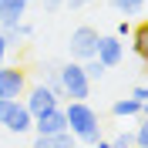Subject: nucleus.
I'll list each match as a JSON object with an SVG mask.
<instances>
[{
	"label": "nucleus",
	"instance_id": "obj_1",
	"mask_svg": "<svg viewBox=\"0 0 148 148\" xmlns=\"http://www.w3.org/2000/svg\"><path fill=\"white\" fill-rule=\"evenodd\" d=\"M64 118H67V131H71L77 141L98 145V138H101V118H98V111L88 101H67Z\"/></svg>",
	"mask_w": 148,
	"mask_h": 148
},
{
	"label": "nucleus",
	"instance_id": "obj_2",
	"mask_svg": "<svg viewBox=\"0 0 148 148\" xmlns=\"http://www.w3.org/2000/svg\"><path fill=\"white\" fill-rule=\"evenodd\" d=\"M61 91H64V98H71V101H88V94H91V77L84 74L81 61L61 64Z\"/></svg>",
	"mask_w": 148,
	"mask_h": 148
},
{
	"label": "nucleus",
	"instance_id": "obj_3",
	"mask_svg": "<svg viewBox=\"0 0 148 148\" xmlns=\"http://www.w3.org/2000/svg\"><path fill=\"white\" fill-rule=\"evenodd\" d=\"M30 125H34V114L27 111V104L20 101V98H14V101H3L0 128H7L10 135H24V131H30Z\"/></svg>",
	"mask_w": 148,
	"mask_h": 148
},
{
	"label": "nucleus",
	"instance_id": "obj_4",
	"mask_svg": "<svg viewBox=\"0 0 148 148\" xmlns=\"http://www.w3.org/2000/svg\"><path fill=\"white\" fill-rule=\"evenodd\" d=\"M98 30L94 27H77L71 30V40H67V47H71V61H88V57H94V51H98Z\"/></svg>",
	"mask_w": 148,
	"mask_h": 148
},
{
	"label": "nucleus",
	"instance_id": "obj_5",
	"mask_svg": "<svg viewBox=\"0 0 148 148\" xmlns=\"http://www.w3.org/2000/svg\"><path fill=\"white\" fill-rule=\"evenodd\" d=\"M27 91V74L20 67H7L0 64V98L3 101H14V98H24Z\"/></svg>",
	"mask_w": 148,
	"mask_h": 148
},
{
	"label": "nucleus",
	"instance_id": "obj_6",
	"mask_svg": "<svg viewBox=\"0 0 148 148\" xmlns=\"http://www.w3.org/2000/svg\"><path fill=\"white\" fill-rule=\"evenodd\" d=\"M24 104H27V111L30 114H40V111H47V108H54V104H61V98H57L47 84H40L37 81L34 88H27L24 91Z\"/></svg>",
	"mask_w": 148,
	"mask_h": 148
},
{
	"label": "nucleus",
	"instance_id": "obj_7",
	"mask_svg": "<svg viewBox=\"0 0 148 148\" xmlns=\"http://www.w3.org/2000/svg\"><path fill=\"white\" fill-rule=\"evenodd\" d=\"M94 57H98L104 67H118L121 61H125V40L114 37V34L98 37V51H94Z\"/></svg>",
	"mask_w": 148,
	"mask_h": 148
},
{
	"label": "nucleus",
	"instance_id": "obj_8",
	"mask_svg": "<svg viewBox=\"0 0 148 148\" xmlns=\"http://www.w3.org/2000/svg\"><path fill=\"white\" fill-rule=\"evenodd\" d=\"M37 77H40V84H47L57 98H64V91H61V64H57V61H44V64L37 67Z\"/></svg>",
	"mask_w": 148,
	"mask_h": 148
},
{
	"label": "nucleus",
	"instance_id": "obj_9",
	"mask_svg": "<svg viewBox=\"0 0 148 148\" xmlns=\"http://www.w3.org/2000/svg\"><path fill=\"white\" fill-rule=\"evenodd\" d=\"M27 14V0H0V24L10 27V24H20Z\"/></svg>",
	"mask_w": 148,
	"mask_h": 148
},
{
	"label": "nucleus",
	"instance_id": "obj_10",
	"mask_svg": "<svg viewBox=\"0 0 148 148\" xmlns=\"http://www.w3.org/2000/svg\"><path fill=\"white\" fill-rule=\"evenodd\" d=\"M0 37L7 40V47H20V40H27V37H34V27L30 24H10V27H3L0 30Z\"/></svg>",
	"mask_w": 148,
	"mask_h": 148
},
{
	"label": "nucleus",
	"instance_id": "obj_11",
	"mask_svg": "<svg viewBox=\"0 0 148 148\" xmlns=\"http://www.w3.org/2000/svg\"><path fill=\"white\" fill-rule=\"evenodd\" d=\"M37 145H40V148H67V145H74V135H71V131H54V135H37Z\"/></svg>",
	"mask_w": 148,
	"mask_h": 148
},
{
	"label": "nucleus",
	"instance_id": "obj_12",
	"mask_svg": "<svg viewBox=\"0 0 148 148\" xmlns=\"http://www.w3.org/2000/svg\"><path fill=\"white\" fill-rule=\"evenodd\" d=\"M145 111V104L135 101V98H118V101L111 104V114L114 118H131V114H141Z\"/></svg>",
	"mask_w": 148,
	"mask_h": 148
},
{
	"label": "nucleus",
	"instance_id": "obj_13",
	"mask_svg": "<svg viewBox=\"0 0 148 148\" xmlns=\"http://www.w3.org/2000/svg\"><path fill=\"white\" fill-rule=\"evenodd\" d=\"M128 37H131V51H135V54L145 61V54H148V30L138 24V27H131V34H128Z\"/></svg>",
	"mask_w": 148,
	"mask_h": 148
},
{
	"label": "nucleus",
	"instance_id": "obj_14",
	"mask_svg": "<svg viewBox=\"0 0 148 148\" xmlns=\"http://www.w3.org/2000/svg\"><path fill=\"white\" fill-rule=\"evenodd\" d=\"M111 7L118 14H125V17H138L145 10V0H111Z\"/></svg>",
	"mask_w": 148,
	"mask_h": 148
},
{
	"label": "nucleus",
	"instance_id": "obj_15",
	"mask_svg": "<svg viewBox=\"0 0 148 148\" xmlns=\"http://www.w3.org/2000/svg\"><path fill=\"white\" fill-rule=\"evenodd\" d=\"M81 64H84V74H88L91 81H101V77H104V71H108V67H104L98 57H88V61H81Z\"/></svg>",
	"mask_w": 148,
	"mask_h": 148
},
{
	"label": "nucleus",
	"instance_id": "obj_16",
	"mask_svg": "<svg viewBox=\"0 0 148 148\" xmlns=\"http://www.w3.org/2000/svg\"><path fill=\"white\" fill-rule=\"evenodd\" d=\"M131 138H135V145H138V148H148V121H141L138 131H135Z\"/></svg>",
	"mask_w": 148,
	"mask_h": 148
},
{
	"label": "nucleus",
	"instance_id": "obj_17",
	"mask_svg": "<svg viewBox=\"0 0 148 148\" xmlns=\"http://www.w3.org/2000/svg\"><path fill=\"white\" fill-rule=\"evenodd\" d=\"M128 145H135V138H131L128 131H121V135H114V138H111V148H128Z\"/></svg>",
	"mask_w": 148,
	"mask_h": 148
},
{
	"label": "nucleus",
	"instance_id": "obj_18",
	"mask_svg": "<svg viewBox=\"0 0 148 148\" xmlns=\"http://www.w3.org/2000/svg\"><path fill=\"white\" fill-rule=\"evenodd\" d=\"M131 27H135V24H131V20L125 17V20H121V24H118V27H114V37H121V40H128V34H131Z\"/></svg>",
	"mask_w": 148,
	"mask_h": 148
},
{
	"label": "nucleus",
	"instance_id": "obj_19",
	"mask_svg": "<svg viewBox=\"0 0 148 148\" xmlns=\"http://www.w3.org/2000/svg\"><path fill=\"white\" fill-rule=\"evenodd\" d=\"M131 98H135V101H141V104H145V101H148V88H145V84H138V88L131 91Z\"/></svg>",
	"mask_w": 148,
	"mask_h": 148
},
{
	"label": "nucleus",
	"instance_id": "obj_20",
	"mask_svg": "<svg viewBox=\"0 0 148 148\" xmlns=\"http://www.w3.org/2000/svg\"><path fill=\"white\" fill-rule=\"evenodd\" d=\"M61 7H64V0H44V10H47V14H57Z\"/></svg>",
	"mask_w": 148,
	"mask_h": 148
},
{
	"label": "nucleus",
	"instance_id": "obj_21",
	"mask_svg": "<svg viewBox=\"0 0 148 148\" xmlns=\"http://www.w3.org/2000/svg\"><path fill=\"white\" fill-rule=\"evenodd\" d=\"M88 3H94V0H64V7L77 10V7H88Z\"/></svg>",
	"mask_w": 148,
	"mask_h": 148
},
{
	"label": "nucleus",
	"instance_id": "obj_22",
	"mask_svg": "<svg viewBox=\"0 0 148 148\" xmlns=\"http://www.w3.org/2000/svg\"><path fill=\"white\" fill-rule=\"evenodd\" d=\"M7 51H10V47H7V40L0 37V64H3V57H7Z\"/></svg>",
	"mask_w": 148,
	"mask_h": 148
},
{
	"label": "nucleus",
	"instance_id": "obj_23",
	"mask_svg": "<svg viewBox=\"0 0 148 148\" xmlns=\"http://www.w3.org/2000/svg\"><path fill=\"white\" fill-rule=\"evenodd\" d=\"M0 114H3V98H0Z\"/></svg>",
	"mask_w": 148,
	"mask_h": 148
},
{
	"label": "nucleus",
	"instance_id": "obj_24",
	"mask_svg": "<svg viewBox=\"0 0 148 148\" xmlns=\"http://www.w3.org/2000/svg\"><path fill=\"white\" fill-rule=\"evenodd\" d=\"M27 3H30V0H27Z\"/></svg>",
	"mask_w": 148,
	"mask_h": 148
}]
</instances>
